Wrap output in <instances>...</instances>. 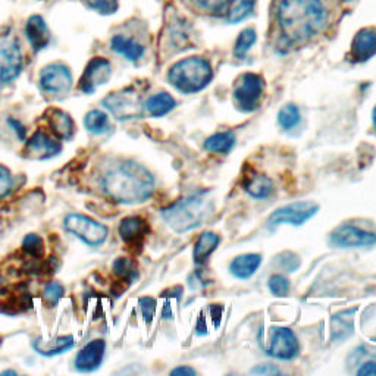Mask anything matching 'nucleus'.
<instances>
[{"instance_id": "f257e3e1", "label": "nucleus", "mask_w": 376, "mask_h": 376, "mask_svg": "<svg viewBox=\"0 0 376 376\" xmlns=\"http://www.w3.org/2000/svg\"><path fill=\"white\" fill-rule=\"evenodd\" d=\"M105 196L121 204L143 203L155 191V178L143 165L134 160L118 162L100 178Z\"/></svg>"}, {"instance_id": "f03ea898", "label": "nucleus", "mask_w": 376, "mask_h": 376, "mask_svg": "<svg viewBox=\"0 0 376 376\" xmlns=\"http://www.w3.org/2000/svg\"><path fill=\"white\" fill-rule=\"evenodd\" d=\"M278 20L288 41L303 43L324 29L326 13L320 0H283Z\"/></svg>"}, {"instance_id": "7ed1b4c3", "label": "nucleus", "mask_w": 376, "mask_h": 376, "mask_svg": "<svg viewBox=\"0 0 376 376\" xmlns=\"http://www.w3.org/2000/svg\"><path fill=\"white\" fill-rule=\"evenodd\" d=\"M213 200L206 191H199L165 207L162 218L178 234L188 232L200 227L213 213Z\"/></svg>"}, {"instance_id": "20e7f679", "label": "nucleus", "mask_w": 376, "mask_h": 376, "mask_svg": "<svg viewBox=\"0 0 376 376\" xmlns=\"http://www.w3.org/2000/svg\"><path fill=\"white\" fill-rule=\"evenodd\" d=\"M212 68L202 58H188L171 66L168 80L181 93L193 94L202 91L212 81Z\"/></svg>"}, {"instance_id": "39448f33", "label": "nucleus", "mask_w": 376, "mask_h": 376, "mask_svg": "<svg viewBox=\"0 0 376 376\" xmlns=\"http://www.w3.org/2000/svg\"><path fill=\"white\" fill-rule=\"evenodd\" d=\"M105 107L119 121H128L143 116L142 94L135 87H127L110 93L103 99Z\"/></svg>"}, {"instance_id": "423d86ee", "label": "nucleus", "mask_w": 376, "mask_h": 376, "mask_svg": "<svg viewBox=\"0 0 376 376\" xmlns=\"http://www.w3.org/2000/svg\"><path fill=\"white\" fill-rule=\"evenodd\" d=\"M63 227L68 232L75 235L82 243L93 247L102 246L106 241L109 232L106 225L94 220L90 216L80 213L66 215L63 219Z\"/></svg>"}, {"instance_id": "0eeeda50", "label": "nucleus", "mask_w": 376, "mask_h": 376, "mask_svg": "<svg viewBox=\"0 0 376 376\" xmlns=\"http://www.w3.org/2000/svg\"><path fill=\"white\" fill-rule=\"evenodd\" d=\"M264 90V81L260 75L247 73L236 81L234 99L243 112H253L259 107Z\"/></svg>"}, {"instance_id": "6e6552de", "label": "nucleus", "mask_w": 376, "mask_h": 376, "mask_svg": "<svg viewBox=\"0 0 376 376\" xmlns=\"http://www.w3.org/2000/svg\"><path fill=\"white\" fill-rule=\"evenodd\" d=\"M317 211H319V206L310 200L291 203V204L276 209L275 212H272V215L268 219V227L271 230L275 227H280L283 224L299 227V225H303L304 222H308L310 218H313L317 213Z\"/></svg>"}, {"instance_id": "1a4fd4ad", "label": "nucleus", "mask_w": 376, "mask_h": 376, "mask_svg": "<svg viewBox=\"0 0 376 376\" xmlns=\"http://www.w3.org/2000/svg\"><path fill=\"white\" fill-rule=\"evenodd\" d=\"M40 87L52 97L65 96L73 87V74L63 63H50L40 74Z\"/></svg>"}, {"instance_id": "9d476101", "label": "nucleus", "mask_w": 376, "mask_h": 376, "mask_svg": "<svg viewBox=\"0 0 376 376\" xmlns=\"http://www.w3.org/2000/svg\"><path fill=\"white\" fill-rule=\"evenodd\" d=\"M61 150L62 146L59 143V138L52 137L43 130H38L27 140L22 150V156L33 160H46L58 156Z\"/></svg>"}, {"instance_id": "9b49d317", "label": "nucleus", "mask_w": 376, "mask_h": 376, "mask_svg": "<svg viewBox=\"0 0 376 376\" xmlns=\"http://www.w3.org/2000/svg\"><path fill=\"white\" fill-rule=\"evenodd\" d=\"M112 75V65L105 58H93L80 78V90L86 94H91L109 81Z\"/></svg>"}, {"instance_id": "f8f14e48", "label": "nucleus", "mask_w": 376, "mask_h": 376, "mask_svg": "<svg viewBox=\"0 0 376 376\" xmlns=\"http://www.w3.org/2000/svg\"><path fill=\"white\" fill-rule=\"evenodd\" d=\"M300 352V344L296 333L288 328H275L271 336V344L266 353L280 360H291L297 357Z\"/></svg>"}, {"instance_id": "ddd939ff", "label": "nucleus", "mask_w": 376, "mask_h": 376, "mask_svg": "<svg viewBox=\"0 0 376 376\" xmlns=\"http://www.w3.org/2000/svg\"><path fill=\"white\" fill-rule=\"evenodd\" d=\"M22 71V53L15 40L8 41L0 49V84H9Z\"/></svg>"}, {"instance_id": "4468645a", "label": "nucleus", "mask_w": 376, "mask_h": 376, "mask_svg": "<svg viewBox=\"0 0 376 376\" xmlns=\"http://www.w3.org/2000/svg\"><path fill=\"white\" fill-rule=\"evenodd\" d=\"M332 243L338 247H369L376 244V235L354 225H343L332 232Z\"/></svg>"}, {"instance_id": "2eb2a0df", "label": "nucleus", "mask_w": 376, "mask_h": 376, "mask_svg": "<svg viewBox=\"0 0 376 376\" xmlns=\"http://www.w3.org/2000/svg\"><path fill=\"white\" fill-rule=\"evenodd\" d=\"M106 353L103 340H93L81 348L75 356L74 365L78 372H94L100 368Z\"/></svg>"}, {"instance_id": "dca6fc26", "label": "nucleus", "mask_w": 376, "mask_h": 376, "mask_svg": "<svg viewBox=\"0 0 376 376\" xmlns=\"http://www.w3.org/2000/svg\"><path fill=\"white\" fill-rule=\"evenodd\" d=\"M119 235L128 247H142L144 239L150 232L149 222L142 216H127L121 220Z\"/></svg>"}, {"instance_id": "f3484780", "label": "nucleus", "mask_w": 376, "mask_h": 376, "mask_svg": "<svg viewBox=\"0 0 376 376\" xmlns=\"http://www.w3.org/2000/svg\"><path fill=\"white\" fill-rule=\"evenodd\" d=\"M45 121L52 134L59 140H71L75 133V123L71 115L58 107H50L45 112Z\"/></svg>"}, {"instance_id": "a211bd4d", "label": "nucleus", "mask_w": 376, "mask_h": 376, "mask_svg": "<svg viewBox=\"0 0 376 376\" xmlns=\"http://www.w3.org/2000/svg\"><path fill=\"white\" fill-rule=\"evenodd\" d=\"M375 53H376V30L375 29L360 30L353 40L350 58L354 62H365L370 59Z\"/></svg>"}, {"instance_id": "6ab92c4d", "label": "nucleus", "mask_w": 376, "mask_h": 376, "mask_svg": "<svg viewBox=\"0 0 376 376\" xmlns=\"http://www.w3.org/2000/svg\"><path fill=\"white\" fill-rule=\"evenodd\" d=\"M25 36L29 38L34 52L43 50L50 41V33L45 20L40 15H33L25 25Z\"/></svg>"}, {"instance_id": "aec40b11", "label": "nucleus", "mask_w": 376, "mask_h": 376, "mask_svg": "<svg viewBox=\"0 0 376 376\" xmlns=\"http://www.w3.org/2000/svg\"><path fill=\"white\" fill-rule=\"evenodd\" d=\"M243 187L246 193H248L253 199H268L273 191V183L272 179L266 175L257 174L256 171L250 172V175L244 176Z\"/></svg>"}, {"instance_id": "412c9836", "label": "nucleus", "mask_w": 376, "mask_h": 376, "mask_svg": "<svg viewBox=\"0 0 376 376\" xmlns=\"http://www.w3.org/2000/svg\"><path fill=\"white\" fill-rule=\"evenodd\" d=\"M75 345L74 337L73 336H62L58 338H53L50 341H45V340H34L33 343V348L34 350L46 357H53V356H59L63 354L65 352L71 350V348Z\"/></svg>"}, {"instance_id": "4be33fe9", "label": "nucleus", "mask_w": 376, "mask_h": 376, "mask_svg": "<svg viewBox=\"0 0 376 376\" xmlns=\"http://www.w3.org/2000/svg\"><path fill=\"white\" fill-rule=\"evenodd\" d=\"M260 263H262L260 255L247 253L235 257L230 264V271L235 278H239V280H248L250 276H253L256 273Z\"/></svg>"}, {"instance_id": "5701e85b", "label": "nucleus", "mask_w": 376, "mask_h": 376, "mask_svg": "<svg viewBox=\"0 0 376 376\" xmlns=\"http://www.w3.org/2000/svg\"><path fill=\"white\" fill-rule=\"evenodd\" d=\"M110 47H112L114 52L122 54L125 59H128L131 62H137L138 59H142L144 54V47L140 43H137L135 40L121 34L112 38V41H110Z\"/></svg>"}, {"instance_id": "b1692460", "label": "nucleus", "mask_w": 376, "mask_h": 376, "mask_svg": "<svg viewBox=\"0 0 376 376\" xmlns=\"http://www.w3.org/2000/svg\"><path fill=\"white\" fill-rule=\"evenodd\" d=\"M219 243H220V236L212 231L200 234L196 244H194V253H193L194 262H196L197 264L206 263L209 256H211L216 250V247L219 246Z\"/></svg>"}, {"instance_id": "393cba45", "label": "nucleus", "mask_w": 376, "mask_h": 376, "mask_svg": "<svg viewBox=\"0 0 376 376\" xmlns=\"http://www.w3.org/2000/svg\"><path fill=\"white\" fill-rule=\"evenodd\" d=\"M176 102L174 97L168 93H159L151 96L150 99L146 102L144 109L147 110V114L153 118H160L168 115L171 110L175 107Z\"/></svg>"}, {"instance_id": "a878e982", "label": "nucleus", "mask_w": 376, "mask_h": 376, "mask_svg": "<svg viewBox=\"0 0 376 376\" xmlns=\"http://www.w3.org/2000/svg\"><path fill=\"white\" fill-rule=\"evenodd\" d=\"M236 137L232 131H222L206 138L204 149L212 153H220V155H227L230 150L235 146Z\"/></svg>"}, {"instance_id": "bb28decb", "label": "nucleus", "mask_w": 376, "mask_h": 376, "mask_svg": "<svg viewBox=\"0 0 376 376\" xmlns=\"http://www.w3.org/2000/svg\"><path fill=\"white\" fill-rule=\"evenodd\" d=\"M255 8L253 0H230L227 17L231 24H236L252 15Z\"/></svg>"}, {"instance_id": "cd10ccee", "label": "nucleus", "mask_w": 376, "mask_h": 376, "mask_svg": "<svg viewBox=\"0 0 376 376\" xmlns=\"http://www.w3.org/2000/svg\"><path fill=\"white\" fill-rule=\"evenodd\" d=\"M84 127L89 133L100 135L109 131V116L102 110H90L84 118Z\"/></svg>"}, {"instance_id": "c85d7f7f", "label": "nucleus", "mask_w": 376, "mask_h": 376, "mask_svg": "<svg viewBox=\"0 0 376 376\" xmlns=\"http://www.w3.org/2000/svg\"><path fill=\"white\" fill-rule=\"evenodd\" d=\"M112 271L122 283H127L128 285L138 276L137 264L128 257H118L112 264Z\"/></svg>"}, {"instance_id": "c756f323", "label": "nucleus", "mask_w": 376, "mask_h": 376, "mask_svg": "<svg viewBox=\"0 0 376 376\" xmlns=\"http://www.w3.org/2000/svg\"><path fill=\"white\" fill-rule=\"evenodd\" d=\"M22 250L31 259H45V241L38 234H27L22 240Z\"/></svg>"}, {"instance_id": "7c9ffc66", "label": "nucleus", "mask_w": 376, "mask_h": 376, "mask_svg": "<svg viewBox=\"0 0 376 376\" xmlns=\"http://www.w3.org/2000/svg\"><path fill=\"white\" fill-rule=\"evenodd\" d=\"M300 119H301L300 110L296 105H292V103L285 105L280 112H278V123H280L281 127L287 131L296 128L300 123Z\"/></svg>"}, {"instance_id": "2f4dec72", "label": "nucleus", "mask_w": 376, "mask_h": 376, "mask_svg": "<svg viewBox=\"0 0 376 376\" xmlns=\"http://www.w3.org/2000/svg\"><path fill=\"white\" fill-rule=\"evenodd\" d=\"M255 41H256V31L253 29H247L241 31L240 37L236 38L235 49H234L235 57L243 59L247 54V52L250 50V47L255 45Z\"/></svg>"}, {"instance_id": "473e14b6", "label": "nucleus", "mask_w": 376, "mask_h": 376, "mask_svg": "<svg viewBox=\"0 0 376 376\" xmlns=\"http://www.w3.org/2000/svg\"><path fill=\"white\" fill-rule=\"evenodd\" d=\"M65 294V288L59 283H50L43 289V300L49 308H54Z\"/></svg>"}, {"instance_id": "72a5a7b5", "label": "nucleus", "mask_w": 376, "mask_h": 376, "mask_svg": "<svg viewBox=\"0 0 376 376\" xmlns=\"http://www.w3.org/2000/svg\"><path fill=\"white\" fill-rule=\"evenodd\" d=\"M82 2L102 15H112L118 10V0H82Z\"/></svg>"}, {"instance_id": "f704fd0d", "label": "nucleus", "mask_w": 376, "mask_h": 376, "mask_svg": "<svg viewBox=\"0 0 376 376\" xmlns=\"http://www.w3.org/2000/svg\"><path fill=\"white\" fill-rule=\"evenodd\" d=\"M354 312H356V309H352V310H347V312H343V313H338V315L333 316V319H332L333 337L344 338L347 336H350V332H347V317Z\"/></svg>"}, {"instance_id": "c9c22d12", "label": "nucleus", "mask_w": 376, "mask_h": 376, "mask_svg": "<svg viewBox=\"0 0 376 376\" xmlns=\"http://www.w3.org/2000/svg\"><path fill=\"white\" fill-rule=\"evenodd\" d=\"M269 289L276 297H287L289 292V281L284 275H272L269 280Z\"/></svg>"}, {"instance_id": "e433bc0d", "label": "nucleus", "mask_w": 376, "mask_h": 376, "mask_svg": "<svg viewBox=\"0 0 376 376\" xmlns=\"http://www.w3.org/2000/svg\"><path fill=\"white\" fill-rule=\"evenodd\" d=\"M194 2L209 12L222 13L225 9H228L230 0H194Z\"/></svg>"}, {"instance_id": "4c0bfd02", "label": "nucleus", "mask_w": 376, "mask_h": 376, "mask_svg": "<svg viewBox=\"0 0 376 376\" xmlns=\"http://www.w3.org/2000/svg\"><path fill=\"white\" fill-rule=\"evenodd\" d=\"M12 190V174L3 165H0V199L6 197Z\"/></svg>"}, {"instance_id": "58836bf2", "label": "nucleus", "mask_w": 376, "mask_h": 376, "mask_svg": "<svg viewBox=\"0 0 376 376\" xmlns=\"http://www.w3.org/2000/svg\"><path fill=\"white\" fill-rule=\"evenodd\" d=\"M138 303H140V309H142L144 320L147 324H150L153 316H155L156 313V300L151 297H142Z\"/></svg>"}, {"instance_id": "ea45409f", "label": "nucleus", "mask_w": 376, "mask_h": 376, "mask_svg": "<svg viewBox=\"0 0 376 376\" xmlns=\"http://www.w3.org/2000/svg\"><path fill=\"white\" fill-rule=\"evenodd\" d=\"M9 125L12 127V130L17 133L20 140H25V127L18 119H9Z\"/></svg>"}, {"instance_id": "a19ab883", "label": "nucleus", "mask_w": 376, "mask_h": 376, "mask_svg": "<svg viewBox=\"0 0 376 376\" xmlns=\"http://www.w3.org/2000/svg\"><path fill=\"white\" fill-rule=\"evenodd\" d=\"M357 375H376V361H366V363L361 365V368L357 370Z\"/></svg>"}, {"instance_id": "79ce46f5", "label": "nucleus", "mask_w": 376, "mask_h": 376, "mask_svg": "<svg viewBox=\"0 0 376 376\" xmlns=\"http://www.w3.org/2000/svg\"><path fill=\"white\" fill-rule=\"evenodd\" d=\"M278 368H275L273 365H259L257 368H255L252 370V373H260V375H272V373H278Z\"/></svg>"}, {"instance_id": "37998d69", "label": "nucleus", "mask_w": 376, "mask_h": 376, "mask_svg": "<svg viewBox=\"0 0 376 376\" xmlns=\"http://www.w3.org/2000/svg\"><path fill=\"white\" fill-rule=\"evenodd\" d=\"M171 375H186V376H194L196 375V370H194L193 368L190 366H179V368H175Z\"/></svg>"}, {"instance_id": "c03bdc74", "label": "nucleus", "mask_w": 376, "mask_h": 376, "mask_svg": "<svg viewBox=\"0 0 376 376\" xmlns=\"http://www.w3.org/2000/svg\"><path fill=\"white\" fill-rule=\"evenodd\" d=\"M211 312H212V316H213V322H215V326H218V325H219V322H220L222 309H219V312L216 313V306H213V308H211Z\"/></svg>"}, {"instance_id": "a18cd8bd", "label": "nucleus", "mask_w": 376, "mask_h": 376, "mask_svg": "<svg viewBox=\"0 0 376 376\" xmlns=\"http://www.w3.org/2000/svg\"><path fill=\"white\" fill-rule=\"evenodd\" d=\"M372 119H373V128L376 130V107L373 109V112H372Z\"/></svg>"}, {"instance_id": "49530a36", "label": "nucleus", "mask_w": 376, "mask_h": 376, "mask_svg": "<svg viewBox=\"0 0 376 376\" xmlns=\"http://www.w3.org/2000/svg\"><path fill=\"white\" fill-rule=\"evenodd\" d=\"M345 2H348V0H345Z\"/></svg>"}]
</instances>
